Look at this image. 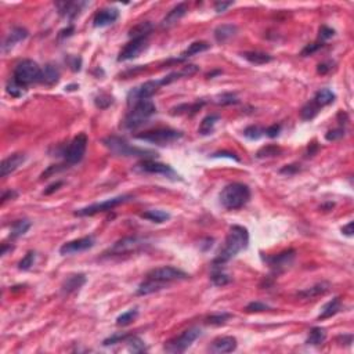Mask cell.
<instances>
[{"label":"cell","mask_w":354,"mask_h":354,"mask_svg":"<svg viewBox=\"0 0 354 354\" xmlns=\"http://www.w3.org/2000/svg\"><path fill=\"white\" fill-rule=\"evenodd\" d=\"M161 86V80H148L146 83L134 87L127 94V104L129 105H134V104H137L140 101L148 100L150 97H152L155 93L159 90Z\"/></svg>","instance_id":"cell-8"},{"label":"cell","mask_w":354,"mask_h":354,"mask_svg":"<svg viewBox=\"0 0 354 354\" xmlns=\"http://www.w3.org/2000/svg\"><path fill=\"white\" fill-rule=\"evenodd\" d=\"M102 143L112 154L119 155V156H139V158L150 159L154 155H156L154 151H148V150L130 146L126 140L122 139V137H116V136L107 137V139H104Z\"/></svg>","instance_id":"cell-3"},{"label":"cell","mask_w":354,"mask_h":354,"mask_svg":"<svg viewBox=\"0 0 354 354\" xmlns=\"http://www.w3.org/2000/svg\"><path fill=\"white\" fill-rule=\"evenodd\" d=\"M40 74H42V70L36 62L32 61V60H24V61L18 62L16 65L13 79L18 85L26 87L28 85L39 82Z\"/></svg>","instance_id":"cell-5"},{"label":"cell","mask_w":354,"mask_h":354,"mask_svg":"<svg viewBox=\"0 0 354 354\" xmlns=\"http://www.w3.org/2000/svg\"><path fill=\"white\" fill-rule=\"evenodd\" d=\"M333 35H335V31L331 29V28H328V26H325V25L320 28V39H321V40H328V39H331Z\"/></svg>","instance_id":"cell-52"},{"label":"cell","mask_w":354,"mask_h":354,"mask_svg":"<svg viewBox=\"0 0 354 354\" xmlns=\"http://www.w3.org/2000/svg\"><path fill=\"white\" fill-rule=\"evenodd\" d=\"M31 228V222H28V220H18L16 223L11 226V238H18V237H21L24 235L26 231Z\"/></svg>","instance_id":"cell-37"},{"label":"cell","mask_w":354,"mask_h":354,"mask_svg":"<svg viewBox=\"0 0 354 354\" xmlns=\"http://www.w3.org/2000/svg\"><path fill=\"white\" fill-rule=\"evenodd\" d=\"M112 97L111 96H108V94H105V93H101V94H99L97 97H96V100H94V102H96V105L99 108H101V109H104V108H108L111 104H112Z\"/></svg>","instance_id":"cell-45"},{"label":"cell","mask_w":354,"mask_h":354,"mask_svg":"<svg viewBox=\"0 0 354 354\" xmlns=\"http://www.w3.org/2000/svg\"><path fill=\"white\" fill-rule=\"evenodd\" d=\"M279 152V148L276 146H267L262 148L259 152H257V158H264V156H274Z\"/></svg>","instance_id":"cell-47"},{"label":"cell","mask_w":354,"mask_h":354,"mask_svg":"<svg viewBox=\"0 0 354 354\" xmlns=\"http://www.w3.org/2000/svg\"><path fill=\"white\" fill-rule=\"evenodd\" d=\"M345 136V129L343 127H339V129H335V130H331L327 133L325 139L328 141H335V140L342 139Z\"/></svg>","instance_id":"cell-50"},{"label":"cell","mask_w":354,"mask_h":354,"mask_svg":"<svg viewBox=\"0 0 354 354\" xmlns=\"http://www.w3.org/2000/svg\"><path fill=\"white\" fill-rule=\"evenodd\" d=\"M231 279L228 276H226L223 274L222 271L220 273H213V276H212V282L217 286H223V285H227L230 282Z\"/></svg>","instance_id":"cell-46"},{"label":"cell","mask_w":354,"mask_h":354,"mask_svg":"<svg viewBox=\"0 0 354 354\" xmlns=\"http://www.w3.org/2000/svg\"><path fill=\"white\" fill-rule=\"evenodd\" d=\"M147 47H148L147 38L131 39L130 42L122 49V51L119 53L118 61H129V60H133V58H137Z\"/></svg>","instance_id":"cell-14"},{"label":"cell","mask_w":354,"mask_h":354,"mask_svg":"<svg viewBox=\"0 0 354 354\" xmlns=\"http://www.w3.org/2000/svg\"><path fill=\"white\" fill-rule=\"evenodd\" d=\"M209 47H210V45H209L208 42H202V40H201V42H194L193 45H190V47H188L185 51H183L180 60H185V58H188V57H191V55L200 54L202 53V51H206Z\"/></svg>","instance_id":"cell-34"},{"label":"cell","mask_w":354,"mask_h":354,"mask_svg":"<svg viewBox=\"0 0 354 354\" xmlns=\"http://www.w3.org/2000/svg\"><path fill=\"white\" fill-rule=\"evenodd\" d=\"M130 198V195H121V197L111 198V200L104 201V202H100V203H93L90 206H86V208L76 210L75 216H93L100 213V212H107V210H111V209H114L118 205H121V203L127 202Z\"/></svg>","instance_id":"cell-11"},{"label":"cell","mask_w":354,"mask_h":354,"mask_svg":"<svg viewBox=\"0 0 354 354\" xmlns=\"http://www.w3.org/2000/svg\"><path fill=\"white\" fill-rule=\"evenodd\" d=\"M340 307H342L340 299H339V298H333L332 301H329L328 303L324 304L318 318H320V320H325V318H329V317L335 316L336 313H339Z\"/></svg>","instance_id":"cell-28"},{"label":"cell","mask_w":354,"mask_h":354,"mask_svg":"<svg viewBox=\"0 0 354 354\" xmlns=\"http://www.w3.org/2000/svg\"><path fill=\"white\" fill-rule=\"evenodd\" d=\"M166 282H162V281H156V279H152V278H147V281H144L143 284L139 285L137 288V295L140 296H144V295H150V293L158 292L163 289L166 286Z\"/></svg>","instance_id":"cell-26"},{"label":"cell","mask_w":354,"mask_h":354,"mask_svg":"<svg viewBox=\"0 0 354 354\" xmlns=\"http://www.w3.org/2000/svg\"><path fill=\"white\" fill-rule=\"evenodd\" d=\"M55 6H57L58 13L61 16L75 18L80 13V10L85 6H87V3H85V1H61V3H57Z\"/></svg>","instance_id":"cell-21"},{"label":"cell","mask_w":354,"mask_h":354,"mask_svg":"<svg viewBox=\"0 0 354 354\" xmlns=\"http://www.w3.org/2000/svg\"><path fill=\"white\" fill-rule=\"evenodd\" d=\"M329 71V67L327 64H320L318 65V74H327Z\"/></svg>","instance_id":"cell-57"},{"label":"cell","mask_w":354,"mask_h":354,"mask_svg":"<svg viewBox=\"0 0 354 354\" xmlns=\"http://www.w3.org/2000/svg\"><path fill=\"white\" fill-rule=\"evenodd\" d=\"M228 313H220V314H213L206 318V323L212 324V325H223L227 323V320L230 318Z\"/></svg>","instance_id":"cell-44"},{"label":"cell","mask_w":354,"mask_h":354,"mask_svg":"<svg viewBox=\"0 0 354 354\" xmlns=\"http://www.w3.org/2000/svg\"><path fill=\"white\" fill-rule=\"evenodd\" d=\"M248 244H249V234H248L247 228H244L241 226H232L226 238L224 248L215 259V266L217 264L222 266L224 263L230 262L231 259L235 257L241 251L247 249Z\"/></svg>","instance_id":"cell-1"},{"label":"cell","mask_w":354,"mask_h":354,"mask_svg":"<svg viewBox=\"0 0 354 354\" xmlns=\"http://www.w3.org/2000/svg\"><path fill=\"white\" fill-rule=\"evenodd\" d=\"M251 200V191L248 185L242 183H231L226 185L220 193V203L228 210H235L245 206Z\"/></svg>","instance_id":"cell-2"},{"label":"cell","mask_w":354,"mask_h":354,"mask_svg":"<svg viewBox=\"0 0 354 354\" xmlns=\"http://www.w3.org/2000/svg\"><path fill=\"white\" fill-rule=\"evenodd\" d=\"M313 101L320 108L327 107V105H329V104H332L335 101V94L329 89H321L320 92H317L316 97H314Z\"/></svg>","instance_id":"cell-32"},{"label":"cell","mask_w":354,"mask_h":354,"mask_svg":"<svg viewBox=\"0 0 354 354\" xmlns=\"http://www.w3.org/2000/svg\"><path fill=\"white\" fill-rule=\"evenodd\" d=\"M181 137H183V133L178 130H173V129H156V130L146 131L143 134L136 136L137 140L156 144V146H166V144L180 140Z\"/></svg>","instance_id":"cell-7"},{"label":"cell","mask_w":354,"mask_h":354,"mask_svg":"<svg viewBox=\"0 0 354 354\" xmlns=\"http://www.w3.org/2000/svg\"><path fill=\"white\" fill-rule=\"evenodd\" d=\"M323 47V43H311V45H308L303 49V51H302V55L303 57H306V55H311V54H314L317 50H320Z\"/></svg>","instance_id":"cell-51"},{"label":"cell","mask_w":354,"mask_h":354,"mask_svg":"<svg viewBox=\"0 0 354 354\" xmlns=\"http://www.w3.org/2000/svg\"><path fill=\"white\" fill-rule=\"evenodd\" d=\"M353 227H354V223L353 222H350V223L347 224V226H345V227L342 228V232H343L345 235H347V237H352L354 232Z\"/></svg>","instance_id":"cell-56"},{"label":"cell","mask_w":354,"mask_h":354,"mask_svg":"<svg viewBox=\"0 0 354 354\" xmlns=\"http://www.w3.org/2000/svg\"><path fill=\"white\" fill-rule=\"evenodd\" d=\"M118 18H119V11L114 7H109L99 11L94 17L93 23H94V26H97V28H104V26L115 23Z\"/></svg>","instance_id":"cell-18"},{"label":"cell","mask_w":354,"mask_h":354,"mask_svg":"<svg viewBox=\"0 0 354 354\" xmlns=\"http://www.w3.org/2000/svg\"><path fill=\"white\" fill-rule=\"evenodd\" d=\"M156 112V107L151 100L140 101L137 104H134V107L130 112L126 115L124 121L125 129H136L140 125H143L148 118L154 115Z\"/></svg>","instance_id":"cell-4"},{"label":"cell","mask_w":354,"mask_h":354,"mask_svg":"<svg viewBox=\"0 0 354 354\" xmlns=\"http://www.w3.org/2000/svg\"><path fill=\"white\" fill-rule=\"evenodd\" d=\"M7 251H13V247H11V245H10V247H6V245H3V247H1V252H0V253H1V256H4Z\"/></svg>","instance_id":"cell-59"},{"label":"cell","mask_w":354,"mask_h":354,"mask_svg":"<svg viewBox=\"0 0 354 354\" xmlns=\"http://www.w3.org/2000/svg\"><path fill=\"white\" fill-rule=\"evenodd\" d=\"M263 133H264V129H262L260 126H254L253 125V126H249L244 130V136L249 140H257L262 137Z\"/></svg>","instance_id":"cell-42"},{"label":"cell","mask_w":354,"mask_h":354,"mask_svg":"<svg viewBox=\"0 0 354 354\" xmlns=\"http://www.w3.org/2000/svg\"><path fill=\"white\" fill-rule=\"evenodd\" d=\"M327 339V332L324 328L321 327H316V328H313L310 333H308V338L306 340V343L307 345H311V346H318V345H321L324 343V340Z\"/></svg>","instance_id":"cell-33"},{"label":"cell","mask_w":354,"mask_h":354,"mask_svg":"<svg viewBox=\"0 0 354 354\" xmlns=\"http://www.w3.org/2000/svg\"><path fill=\"white\" fill-rule=\"evenodd\" d=\"M147 239L140 238V237H125V238L116 241L112 247L108 249L107 254L112 256H119V254H126L130 252H136L140 248L146 247Z\"/></svg>","instance_id":"cell-9"},{"label":"cell","mask_w":354,"mask_h":354,"mask_svg":"<svg viewBox=\"0 0 354 354\" xmlns=\"http://www.w3.org/2000/svg\"><path fill=\"white\" fill-rule=\"evenodd\" d=\"M293 260H295V251L292 249L285 251L282 253H278L276 256H270L266 259V262L269 263L270 267L276 273H282L286 269H289Z\"/></svg>","instance_id":"cell-16"},{"label":"cell","mask_w":354,"mask_h":354,"mask_svg":"<svg viewBox=\"0 0 354 354\" xmlns=\"http://www.w3.org/2000/svg\"><path fill=\"white\" fill-rule=\"evenodd\" d=\"M94 244H96V239L93 238L92 235L79 239H74V241H70V242L64 244L60 248V253L65 256V254H76L80 253V252H86V251L92 249L94 247Z\"/></svg>","instance_id":"cell-15"},{"label":"cell","mask_w":354,"mask_h":354,"mask_svg":"<svg viewBox=\"0 0 354 354\" xmlns=\"http://www.w3.org/2000/svg\"><path fill=\"white\" fill-rule=\"evenodd\" d=\"M279 130H281V126H279V125H273V126L267 127V129L264 130V133H266V136L274 139V137H277L278 134H279Z\"/></svg>","instance_id":"cell-53"},{"label":"cell","mask_w":354,"mask_h":354,"mask_svg":"<svg viewBox=\"0 0 354 354\" xmlns=\"http://www.w3.org/2000/svg\"><path fill=\"white\" fill-rule=\"evenodd\" d=\"M318 112H320V107L314 101H310L306 105H303V108L301 109V116L302 119H304V121H311V119L316 118Z\"/></svg>","instance_id":"cell-36"},{"label":"cell","mask_w":354,"mask_h":354,"mask_svg":"<svg viewBox=\"0 0 354 354\" xmlns=\"http://www.w3.org/2000/svg\"><path fill=\"white\" fill-rule=\"evenodd\" d=\"M26 38H28V31L25 28H21V26L13 28L11 31L8 32L4 40H3V45H1L3 54H7L8 51H11L20 42H23Z\"/></svg>","instance_id":"cell-17"},{"label":"cell","mask_w":354,"mask_h":354,"mask_svg":"<svg viewBox=\"0 0 354 354\" xmlns=\"http://www.w3.org/2000/svg\"><path fill=\"white\" fill-rule=\"evenodd\" d=\"M242 57L254 65H263V64L273 61V57L270 54L260 53V51H247L242 54Z\"/></svg>","instance_id":"cell-29"},{"label":"cell","mask_w":354,"mask_h":354,"mask_svg":"<svg viewBox=\"0 0 354 354\" xmlns=\"http://www.w3.org/2000/svg\"><path fill=\"white\" fill-rule=\"evenodd\" d=\"M139 316V310L137 308H130V310H127V311H125L122 313L121 316L116 318V324L119 325V327H126V325H129L131 321H134L136 318Z\"/></svg>","instance_id":"cell-38"},{"label":"cell","mask_w":354,"mask_h":354,"mask_svg":"<svg viewBox=\"0 0 354 354\" xmlns=\"http://www.w3.org/2000/svg\"><path fill=\"white\" fill-rule=\"evenodd\" d=\"M232 4H234L232 1H219V3H216L215 4L216 13H224V11H226L228 7H231Z\"/></svg>","instance_id":"cell-54"},{"label":"cell","mask_w":354,"mask_h":354,"mask_svg":"<svg viewBox=\"0 0 354 354\" xmlns=\"http://www.w3.org/2000/svg\"><path fill=\"white\" fill-rule=\"evenodd\" d=\"M329 291V284L328 282H320V284L314 285L308 289H304L299 292V296L303 298V299H313V298H317L320 295H324Z\"/></svg>","instance_id":"cell-27"},{"label":"cell","mask_w":354,"mask_h":354,"mask_svg":"<svg viewBox=\"0 0 354 354\" xmlns=\"http://www.w3.org/2000/svg\"><path fill=\"white\" fill-rule=\"evenodd\" d=\"M220 119V116L219 115H208L205 116L203 119H202V122L200 125V134L202 136H208V134H212L213 130H215V126L217 124V121Z\"/></svg>","instance_id":"cell-31"},{"label":"cell","mask_w":354,"mask_h":354,"mask_svg":"<svg viewBox=\"0 0 354 354\" xmlns=\"http://www.w3.org/2000/svg\"><path fill=\"white\" fill-rule=\"evenodd\" d=\"M270 306L267 304H264V303H260V302H252V303H249L247 306V311L249 313H253V311H264V310H269Z\"/></svg>","instance_id":"cell-49"},{"label":"cell","mask_w":354,"mask_h":354,"mask_svg":"<svg viewBox=\"0 0 354 354\" xmlns=\"http://www.w3.org/2000/svg\"><path fill=\"white\" fill-rule=\"evenodd\" d=\"M61 184H62L61 181H58V183H55V184L50 185V187H49L50 190H46V191H45V194H51L54 191V190H57V188H58V187H60Z\"/></svg>","instance_id":"cell-58"},{"label":"cell","mask_w":354,"mask_h":354,"mask_svg":"<svg viewBox=\"0 0 354 354\" xmlns=\"http://www.w3.org/2000/svg\"><path fill=\"white\" fill-rule=\"evenodd\" d=\"M25 162V155L24 154H13L10 155L8 158L3 159L1 162V166H0V176L7 177L8 175H11L13 172H16L21 165Z\"/></svg>","instance_id":"cell-19"},{"label":"cell","mask_w":354,"mask_h":354,"mask_svg":"<svg viewBox=\"0 0 354 354\" xmlns=\"http://www.w3.org/2000/svg\"><path fill=\"white\" fill-rule=\"evenodd\" d=\"M60 80V70L53 65V64H47L45 65V68L42 70L40 74V83H45V85H54Z\"/></svg>","instance_id":"cell-25"},{"label":"cell","mask_w":354,"mask_h":354,"mask_svg":"<svg viewBox=\"0 0 354 354\" xmlns=\"http://www.w3.org/2000/svg\"><path fill=\"white\" fill-rule=\"evenodd\" d=\"M201 333H202V331H201L200 328H197V327L190 328V329L184 331L181 335H178L175 339H170L169 342L165 345L163 350L173 354L184 353L185 350L191 346L197 339L200 338Z\"/></svg>","instance_id":"cell-6"},{"label":"cell","mask_w":354,"mask_h":354,"mask_svg":"<svg viewBox=\"0 0 354 354\" xmlns=\"http://www.w3.org/2000/svg\"><path fill=\"white\" fill-rule=\"evenodd\" d=\"M35 259H36V253L35 252H28L23 257V260L18 263V269L20 270H29L33 266L35 263Z\"/></svg>","instance_id":"cell-43"},{"label":"cell","mask_w":354,"mask_h":354,"mask_svg":"<svg viewBox=\"0 0 354 354\" xmlns=\"http://www.w3.org/2000/svg\"><path fill=\"white\" fill-rule=\"evenodd\" d=\"M141 217L143 219H147V220H150V222H154V223H163V222H166V220H169L170 219V215L168 212H163V210H158V209H155V210H148V212H144V213H141Z\"/></svg>","instance_id":"cell-35"},{"label":"cell","mask_w":354,"mask_h":354,"mask_svg":"<svg viewBox=\"0 0 354 354\" xmlns=\"http://www.w3.org/2000/svg\"><path fill=\"white\" fill-rule=\"evenodd\" d=\"M238 32L237 25L234 24H223V25H219L215 29V39L219 43H224L227 40H230L231 38H234Z\"/></svg>","instance_id":"cell-24"},{"label":"cell","mask_w":354,"mask_h":354,"mask_svg":"<svg viewBox=\"0 0 354 354\" xmlns=\"http://www.w3.org/2000/svg\"><path fill=\"white\" fill-rule=\"evenodd\" d=\"M152 31V24L144 21V23H140L139 25L133 26L130 31H129V36L131 39H141L147 38Z\"/></svg>","instance_id":"cell-30"},{"label":"cell","mask_w":354,"mask_h":354,"mask_svg":"<svg viewBox=\"0 0 354 354\" xmlns=\"http://www.w3.org/2000/svg\"><path fill=\"white\" fill-rule=\"evenodd\" d=\"M127 338H129V335H121V333H116L114 336L105 339V340L102 342V345H104V346H109V345H115V343H122V342H126V339Z\"/></svg>","instance_id":"cell-48"},{"label":"cell","mask_w":354,"mask_h":354,"mask_svg":"<svg viewBox=\"0 0 354 354\" xmlns=\"http://www.w3.org/2000/svg\"><path fill=\"white\" fill-rule=\"evenodd\" d=\"M87 148V136L85 133H79L75 139L71 141L68 150L65 151V161L68 165H75L83 159Z\"/></svg>","instance_id":"cell-10"},{"label":"cell","mask_w":354,"mask_h":354,"mask_svg":"<svg viewBox=\"0 0 354 354\" xmlns=\"http://www.w3.org/2000/svg\"><path fill=\"white\" fill-rule=\"evenodd\" d=\"M185 13H187V4H185V3L177 4L176 7L172 8L169 13H168V16L162 20L161 26L162 28H170V26H173L175 24L178 23V21L185 16Z\"/></svg>","instance_id":"cell-22"},{"label":"cell","mask_w":354,"mask_h":354,"mask_svg":"<svg viewBox=\"0 0 354 354\" xmlns=\"http://www.w3.org/2000/svg\"><path fill=\"white\" fill-rule=\"evenodd\" d=\"M18 197V194H17V191H13V190H8V191H6V193L3 194L1 195V202L4 203L7 200H14V198H17Z\"/></svg>","instance_id":"cell-55"},{"label":"cell","mask_w":354,"mask_h":354,"mask_svg":"<svg viewBox=\"0 0 354 354\" xmlns=\"http://www.w3.org/2000/svg\"><path fill=\"white\" fill-rule=\"evenodd\" d=\"M235 349H237V339L232 336H223V338H217L216 340H213L209 350L215 354H223L231 353Z\"/></svg>","instance_id":"cell-20"},{"label":"cell","mask_w":354,"mask_h":354,"mask_svg":"<svg viewBox=\"0 0 354 354\" xmlns=\"http://www.w3.org/2000/svg\"><path fill=\"white\" fill-rule=\"evenodd\" d=\"M85 284L86 277L83 274H72V276H68L67 279L62 282L61 291L64 295H70L75 291H79Z\"/></svg>","instance_id":"cell-23"},{"label":"cell","mask_w":354,"mask_h":354,"mask_svg":"<svg viewBox=\"0 0 354 354\" xmlns=\"http://www.w3.org/2000/svg\"><path fill=\"white\" fill-rule=\"evenodd\" d=\"M215 102L219 104V105H230V104H237L238 99H237V96L232 94V93H223V94H220V96L216 97Z\"/></svg>","instance_id":"cell-40"},{"label":"cell","mask_w":354,"mask_h":354,"mask_svg":"<svg viewBox=\"0 0 354 354\" xmlns=\"http://www.w3.org/2000/svg\"><path fill=\"white\" fill-rule=\"evenodd\" d=\"M126 342L129 343V350L133 353H141V352H146L147 347L144 345V342L137 336H129L126 339Z\"/></svg>","instance_id":"cell-39"},{"label":"cell","mask_w":354,"mask_h":354,"mask_svg":"<svg viewBox=\"0 0 354 354\" xmlns=\"http://www.w3.org/2000/svg\"><path fill=\"white\" fill-rule=\"evenodd\" d=\"M147 278H152L156 281H162V282H166L169 284L172 281H180V279H187L188 274L184 273L183 270L176 269V267H172V266H165V267H158V269L151 270Z\"/></svg>","instance_id":"cell-12"},{"label":"cell","mask_w":354,"mask_h":354,"mask_svg":"<svg viewBox=\"0 0 354 354\" xmlns=\"http://www.w3.org/2000/svg\"><path fill=\"white\" fill-rule=\"evenodd\" d=\"M136 170L143 172V173H151V175H162V176L175 178V180L178 177L176 172L172 169L169 165H165L161 162H154L151 159H144L143 162H140L136 166Z\"/></svg>","instance_id":"cell-13"},{"label":"cell","mask_w":354,"mask_h":354,"mask_svg":"<svg viewBox=\"0 0 354 354\" xmlns=\"http://www.w3.org/2000/svg\"><path fill=\"white\" fill-rule=\"evenodd\" d=\"M6 89H7L8 94L13 96V97H21L24 93H25V87L21 85H18L14 79L8 82L7 86H6Z\"/></svg>","instance_id":"cell-41"}]
</instances>
